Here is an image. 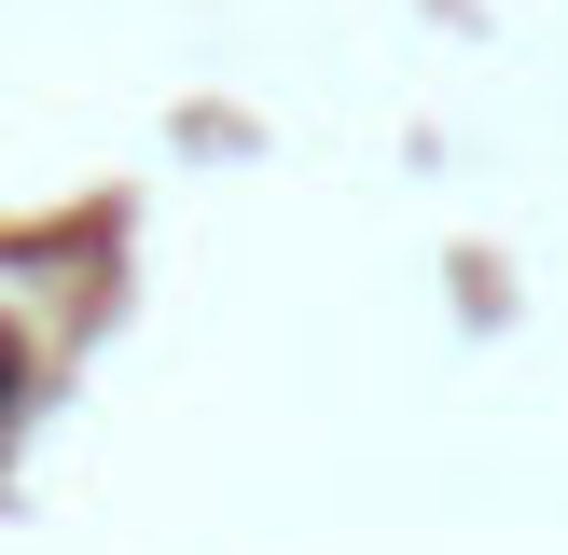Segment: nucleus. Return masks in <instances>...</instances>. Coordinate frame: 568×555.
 <instances>
[{"mask_svg":"<svg viewBox=\"0 0 568 555\" xmlns=\"http://www.w3.org/2000/svg\"><path fill=\"white\" fill-rule=\"evenodd\" d=\"M0 375H14V361H0Z\"/></svg>","mask_w":568,"mask_h":555,"instance_id":"obj_1","label":"nucleus"}]
</instances>
